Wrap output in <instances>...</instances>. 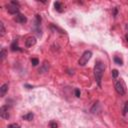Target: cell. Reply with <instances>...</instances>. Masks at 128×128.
I'll return each mask as SVG.
<instances>
[{
  "mask_svg": "<svg viewBox=\"0 0 128 128\" xmlns=\"http://www.w3.org/2000/svg\"><path fill=\"white\" fill-rule=\"evenodd\" d=\"M33 117H34L33 113H32V112H29V113H27V114L23 115V116H22V119H23V120H26V121H31V120L33 119Z\"/></svg>",
  "mask_w": 128,
  "mask_h": 128,
  "instance_id": "obj_11",
  "label": "cell"
},
{
  "mask_svg": "<svg viewBox=\"0 0 128 128\" xmlns=\"http://www.w3.org/2000/svg\"><path fill=\"white\" fill-rule=\"evenodd\" d=\"M10 49H11V51H13V52H15V51H22V49H20V47L18 46V41L17 40H14L12 42V44L10 45Z\"/></svg>",
  "mask_w": 128,
  "mask_h": 128,
  "instance_id": "obj_8",
  "label": "cell"
},
{
  "mask_svg": "<svg viewBox=\"0 0 128 128\" xmlns=\"http://www.w3.org/2000/svg\"><path fill=\"white\" fill-rule=\"evenodd\" d=\"M118 75H119L118 70H117V69H113V70H112V77H113L114 79H116V78L118 77Z\"/></svg>",
  "mask_w": 128,
  "mask_h": 128,
  "instance_id": "obj_17",
  "label": "cell"
},
{
  "mask_svg": "<svg viewBox=\"0 0 128 128\" xmlns=\"http://www.w3.org/2000/svg\"><path fill=\"white\" fill-rule=\"evenodd\" d=\"M114 87H115L116 92L119 95H125L126 94V85H125V83H124V81L122 79L115 81Z\"/></svg>",
  "mask_w": 128,
  "mask_h": 128,
  "instance_id": "obj_2",
  "label": "cell"
},
{
  "mask_svg": "<svg viewBox=\"0 0 128 128\" xmlns=\"http://www.w3.org/2000/svg\"><path fill=\"white\" fill-rule=\"evenodd\" d=\"M74 93H75V96H76V97H80V90H79L78 88H76V89L74 90Z\"/></svg>",
  "mask_w": 128,
  "mask_h": 128,
  "instance_id": "obj_21",
  "label": "cell"
},
{
  "mask_svg": "<svg viewBox=\"0 0 128 128\" xmlns=\"http://www.w3.org/2000/svg\"><path fill=\"white\" fill-rule=\"evenodd\" d=\"M7 91H8V84L5 83V84L1 85V87H0V96H1V97H4Z\"/></svg>",
  "mask_w": 128,
  "mask_h": 128,
  "instance_id": "obj_9",
  "label": "cell"
},
{
  "mask_svg": "<svg viewBox=\"0 0 128 128\" xmlns=\"http://www.w3.org/2000/svg\"><path fill=\"white\" fill-rule=\"evenodd\" d=\"M116 14H117V8H115V9H114V15L116 16Z\"/></svg>",
  "mask_w": 128,
  "mask_h": 128,
  "instance_id": "obj_23",
  "label": "cell"
},
{
  "mask_svg": "<svg viewBox=\"0 0 128 128\" xmlns=\"http://www.w3.org/2000/svg\"><path fill=\"white\" fill-rule=\"evenodd\" d=\"M25 87H27L28 89H31V88H33L31 85H28V84H25Z\"/></svg>",
  "mask_w": 128,
  "mask_h": 128,
  "instance_id": "obj_22",
  "label": "cell"
},
{
  "mask_svg": "<svg viewBox=\"0 0 128 128\" xmlns=\"http://www.w3.org/2000/svg\"><path fill=\"white\" fill-rule=\"evenodd\" d=\"M91 57H92V51L86 50L85 52L82 54V56L80 57V59H79V61H78V64H79L80 66H85V65L88 63V61L90 60Z\"/></svg>",
  "mask_w": 128,
  "mask_h": 128,
  "instance_id": "obj_4",
  "label": "cell"
},
{
  "mask_svg": "<svg viewBox=\"0 0 128 128\" xmlns=\"http://www.w3.org/2000/svg\"><path fill=\"white\" fill-rule=\"evenodd\" d=\"M48 69H49V65H48V63L47 62H44V64L42 65V67L41 68H39V73H45V72H47L48 71Z\"/></svg>",
  "mask_w": 128,
  "mask_h": 128,
  "instance_id": "obj_12",
  "label": "cell"
},
{
  "mask_svg": "<svg viewBox=\"0 0 128 128\" xmlns=\"http://www.w3.org/2000/svg\"><path fill=\"white\" fill-rule=\"evenodd\" d=\"M104 71H105L104 63L102 61H97L95 63V66H94V76H95L96 83L98 84L99 87H101V81H102V77H103Z\"/></svg>",
  "mask_w": 128,
  "mask_h": 128,
  "instance_id": "obj_1",
  "label": "cell"
},
{
  "mask_svg": "<svg viewBox=\"0 0 128 128\" xmlns=\"http://www.w3.org/2000/svg\"><path fill=\"white\" fill-rule=\"evenodd\" d=\"M5 32H6V30H5V27H4L3 22H0V35L4 36V35H5Z\"/></svg>",
  "mask_w": 128,
  "mask_h": 128,
  "instance_id": "obj_14",
  "label": "cell"
},
{
  "mask_svg": "<svg viewBox=\"0 0 128 128\" xmlns=\"http://www.w3.org/2000/svg\"><path fill=\"white\" fill-rule=\"evenodd\" d=\"M0 56H1V60L3 61L5 59V57L7 56V50L5 48H2L1 49V52H0Z\"/></svg>",
  "mask_w": 128,
  "mask_h": 128,
  "instance_id": "obj_13",
  "label": "cell"
},
{
  "mask_svg": "<svg viewBox=\"0 0 128 128\" xmlns=\"http://www.w3.org/2000/svg\"><path fill=\"white\" fill-rule=\"evenodd\" d=\"M7 11L9 14H12V15H17L19 14V3L17 1H11L7 4Z\"/></svg>",
  "mask_w": 128,
  "mask_h": 128,
  "instance_id": "obj_3",
  "label": "cell"
},
{
  "mask_svg": "<svg viewBox=\"0 0 128 128\" xmlns=\"http://www.w3.org/2000/svg\"><path fill=\"white\" fill-rule=\"evenodd\" d=\"M31 64H32L33 66H37V65L39 64L38 58H31Z\"/></svg>",
  "mask_w": 128,
  "mask_h": 128,
  "instance_id": "obj_18",
  "label": "cell"
},
{
  "mask_svg": "<svg viewBox=\"0 0 128 128\" xmlns=\"http://www.w3.org/2000/svg\"><path fill=\"white\" fill-rule=\"evenodd\" d=\"M49 127L50 128H57L58 127V124L56 123V121H50L49 122Z\"/></svg>",
  "mask_w": 128,
  "mask_h": 128,
  "instance_id": "obj_16",
  "label": "cell"
},
{
  "mask_svg": "<svg viewBox=\"0 0 128 128\" xmlns=\"http://www.w3.org/2000/svg\"><path fill=\"white\" fill-rule=\"evenodd\" d=\"M54 7H55V10H56V11H58V12H60V13L63 12V7H62V3H61V2L56 1V2L54 3Z\"/></svg>",
  "mask_w": 128,
  "mask_h": 128,
  "instance_id": "obj_10",
  "label": "cell"
},
{
  "mask_svg": "<svg viewBox=\"0 0 128 128\" xmlns=\"http://www.w3.org/2000/svg\"><path fill=\"white\" fill-rule=\"evenodd\" d=\"M0 116H1V118H3V119H8L10 117L9 112H8V106L4 105L0 108Z\"/></svg>",
  "mask_w": 128,
  "mask_h": 128,
  "instance_id": "obj_5",
  "label": "cell"
},
{
  "mask_svg": "<svg viewBox=\"0 0 128 128\" xmlns=\"http://www.w3.org/2000/svg\"><path fill=\"white\" fill-rule=\"evenodd\" d=\"M7 128H21L19 124H16V123H12V124H9L7 126Z\"/></svg>",
  "mask_w": 128,
  "mask_h": 128,
  "instance_id": "obj_19",
  "label": "cell"
},
{
  "mask_svg": "<svg viewBox=\"0 0 128 128\" xmlns=\"http://www.w3.org/2000/svg\"><path fill=\"white\" fill-rule=\"evenodd\" d=\"M14 20L17 22V23H21V24H24L27 22V18L26 16H24L23 14H17L14 18Z\"/></svg>",
  "mask_w": 128,
  "mask_h": 128,
  "instance_id": "obj_7",
  "label": "cell"
},
{
  "mask_svg": "<svg viewBox=\"0 0 128 128\" xmlns=\"http://www.w3.org/2000/svg\"><path fill=\"white\" fill-rule=\"evenodd\" d=\"M35 44H36V38H35V37H33V36L28 37L26 40H25V46H26L27 48L32 47V46H33V45H35Z\"/></svg>",
  "mask_w": 128,
  "mask_h": 128,
  "instance_id": "obj_6",
  "label": "cell"
},
{
  "mask_svg": "<svg viewBox=\"0 0 128 128\" xmlns=\"http://www.w3.org/2000/svg\"><path fill=\"white\" fill-rule=\"evenodd\" d=\"M128 113V101L125 103V105H124V108H123V114L125 115V114H127Z\"/></svg>",
  "mask_w": 128,
  "mask_h": 128,
  "instance_id": "obj_20",
  "label": "cell"
},
{
  "mask_svg": "<svg viewBox=\"0 0 128 128\" xmlns=\"http://www.w3.org/2000/svg\"><path fill=\"white\" fill-rule=\"evenodd\" d=\"M113 60H114V62L117 64V65H123V60L120 58V57H118V56H115L114 58H113Z\"/></svg>",
  "mask_w": 128,
  "mask_h": 128,
  "instance_id": "obj_15",
  "label": "cell"
}]
</instances>
